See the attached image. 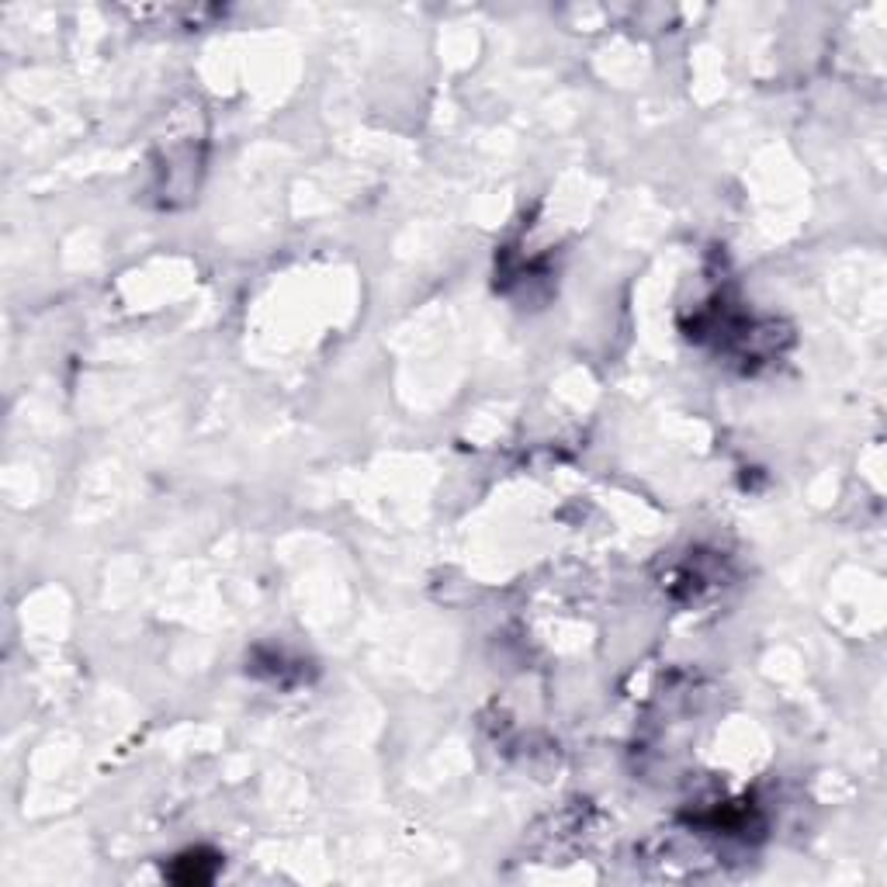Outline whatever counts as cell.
Returning a JSON list of instances; mask_svg holds the SVG:
<instances>
[{
	"label": "cell",
	"instance_id": "1",
	"mask_svg": "<svg viewBox=\"0 0 887 887\" xmlns=\"http://www.w3.org/2000/svg\"><path fill=\"white\" fill-rule=\"evenodd\" d=\"M219 866H222V860H219V853H212V849H187V853H181L174 863H170L167 877L177 884H209V880H215Z\"/></svg>",
	"mask_w": 887,
	"mask_h": 887
}]
</instances>
